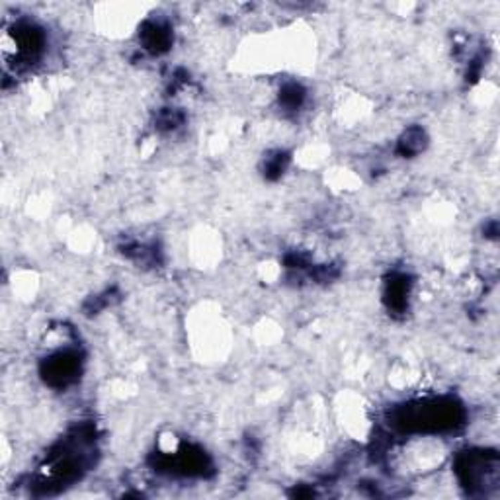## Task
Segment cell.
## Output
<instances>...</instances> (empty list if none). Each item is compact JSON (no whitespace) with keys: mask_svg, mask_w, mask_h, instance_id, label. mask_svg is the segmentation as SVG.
<instances>
[{"mask_svg":"<svg viewBox=\"0 0 500 500\" xmlns=\"http://www.w3.org/2000/svg\"><path fill=\"white\" fill-rule=\"evenodd\" d=\"M301 100H303V92H301V88L295 86V84L286 88L283 94H281V102L286 105H290V108H297V105L301 104Z\"/></svg>","mask_w":500,"mask_h":500,"instance_id":"3","label":"cell"},{"mask_svg":"<svg viewBox=\"0 0 500 500\" xmlns=\"http://www.w3.org/2000/svg\"><path fill=\"white\" fill-rule=\"evenodd\" d=\"M143 41L147 45V49L155 53H160L167 49V45L170 44V32L160 24H149L143 32Z\"/></svg>","mask_w":500,"mask_h":500,"instance_id":"2","label":"cell"},{"mask_svg":"<svg viewBox=\"0 0 500 500\" xmlns=\"http://www.w3.org/2000/svg\"><path fill=\"white\" fill-rule=\"evenodd\" d=\"M79 371V358L72 352H61L45 361L44 376L51 385H67Z\"/></svg>","mask_w":500,"mask_h":500,"instance_id":"1","label":"cell"}]
</instances>
